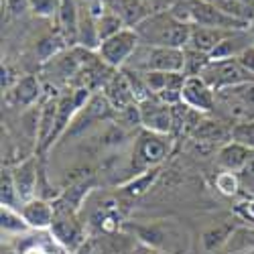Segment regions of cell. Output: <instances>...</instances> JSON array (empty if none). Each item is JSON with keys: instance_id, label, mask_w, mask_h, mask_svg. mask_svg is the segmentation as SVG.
<instances>
[{"instance_id": "cell-1", "label": "cell", "mask_w": 254, "mask_h": 254, "mask_svg": "<svg viewBox=\"0 0 254 254\" xmlns=\"http://www.w3.org/2000/svg\"><path fill=\"white\" fill-rule=\"evenodd\" d=\"M142 45L151 47H171V49H185L189 43V31L191 25L181 23L175 18L169 8L155 10L151 16H146L142 23L134 27Z\"/></svg>"}, {"instance_id": "cell-2", "label": "cell", "mask_w": 254, "mask_h": 254, "mask_svg": "<svg viewBox=\"0 0 254 254\" xmlns=\"http://www.w3.org/2000/svg\"><path fill=\"white\" fill-rule=\"evenodd\" d=\"M175 18H179L185 25L195 27H211V29H224V31H244L250 29L248 23L236 20L214 6L209 0H177L169 6Z\"/></svg>"}, {"instance_id": "cell-3", "label": "cell", "mask_w": 254, "mask_h": 254, "mask_svg": "<svg viewBox=\"0 0 254 254\" xmlns=\"http://www.w3.org/2000/svg\"><path fill=\"white\" fill-rule=\"evenodd\" d=\"M171 151H173V134H159L140 128L134 140L132 161H130L132 177L142 171H149V169L161 167V163L171 155Z\"/></svg>"}, {"instance_id": "cell-4", "label": "cell", "mask_w": 254, "mask_h": 254, "mask_svg": "<svg viewBox=\"0 0 254 254\" xmlns=\"http://www.w3.org/2000/svg\"><path fill=\"white\" fill-rule=\"evenodd\" d=\"M185 55L183 49H171V47H151V45H138L130 61L124 67H130L140 73L149 71H171V73H183Z\"/></svg>"}, {"instance_id": "cell-5", "label": "cell", "mask_w": 254, "mask_h": 254, "mask_svg": "<svg viewBox=\"0 0 254 254\" xmlns=\"http://www.w3.org/2000/svg\"><path fill=\"white\" fill-rule=\"evenodd\" d=\"M132 232L146 248H153L163 254H177L181 248H185V236L173 224H136L132 226Z\"/></svg>"}, {"instance_id": "cell-6", "label": "cell", "mask_w": 254, "mask_h": 254, "mask_svg": "<svg viewBox=\"0 0 254 254\" xmlns=\"http://www.w3.org/2000/svg\"><path fill=\"white\" fill-rule=\"evenodd\" d=\"M199 77L214 92H220V90H226V88H234V86H240V83H246V81H254V75L248 73L240 65L238 59L209 61L207 67L203 69V73Z\"/></svg>"}, {"instance_id": "cell-7", "label": "cell", "mask_w": 254, "mask_h": 254, "mask_svg": "<svg viewBox=\"0 0 254 254\" xmlns=\"http://www.w3.org/2000/svg\"><path fill=\"white\" fill-rule=\"evenodd\" d=\"M138 45H140V39H138L136 31L124 29L118 35L102 41L96 53L106 65H110L112 69H122L126 63L130 61V57L134 55Z\"/></svg>"}, {"instance_id": "cell-8", "label": "cell", "mask_w": 254, "mask_h": 254, "mask_svg": "<svg viewBox=\"0 0 254 254\" xmlns=\"http://www.w3.org/2000/svg\"><path fill=\"white\" fill-rule=\"evenodd\" d=\"M140 128L159 134H173V106L157 96H149L138 102Z\"/></svg>"}, {"instance_id": "cell-9", "label": "cell", "mask_w": 254, "mask_h": 254, "mask_svg": "<svg viewBox=\"0 0 254 254\" xmlns=\"http://www.w3.org/2000/svg\"><path fill=\"white\" fill-rule=\"evenodd\" d=\"M49 232H51V238H55L57 244H61L65 250H71V252H75L83 242H86L83 224L79 222L77 214H71V211L55 209V218H53Z\"/></svg>"}, {"instance_id": "cell-10", "label": "cell", "mask_w": 254, "mask_h": 254, "mask_svg": "<svg viewBox=\"0 0 254 254\" xmlns=\"http://www.w3.org/2000/svg\"><path fill=\"white\" fill-rule=\"evenodd\" d=\"M181 102L199 114H214L216 112V92L211 90L207 83L195 75L185 77L181 88Z\"/></svg>"}, {"instance_id": "cell-11", "label": "cell", "mask_w": 254, "mask_h": 254, "mask_svg": "<svg viewBox=\"0 0 254 254\" xmlns=\"http://www.w3.org/2000/svg\"><path fill=\"white\" fill-rule=\"evenodd\" d=\"M102 94L106 96V100L112 104V108H114L116 114L128 110L130 106H134V104H138L136 102V96L132 92L130 81H128V77L124 75L122 69H118V71L112 73V77L106 81V86L102 88Z\"/></svg>"}, {"instance_id": "cell-12", "label": "cell", "mask_w": 254, "mask_h": 254, "mask_svg": "<svg viewBox=\"0 0 254 254\" xmlns=\"http://www.w3.org/2000/svg\"><path fill=\"white\" fill-rule=\"evenodd\" d=\"M191 138L220 149V146L232 140V124L222 118H209V114H205L193 128Z\"/></svg>"}, {"instance_id": "cell-13", "label": "cell", "mask_w": 254, "mask_h": 254, "mask_svg": "<svg viewBox=\"0 0 254 254\" xmlns=\"http://www.w3.org/2000/svg\"><path fill=\"white\" fill-rule=\"evenodd\" d=\"M12 177L16 185V193L20 203H27L37 197V189H39V163L37 157H29L20 165L12 169Z\"/></svg>"}, {"instance_id": "cell-14", "label": "cell", "mask_w": 254, "mask_h": 254, "mask_svg": "<svg viewBox=\"0 0 254 254\" xmlns=\"http://www.w3.org/2000/svg\"><path fill=\"white\" fill-rule=\"evenodd\" d=\"M102 4L106 10L120 16L122 23L128 29H134L146 16H151L155 12L153 6L149 2H144V0H102Z\"/></svg>"}, {"instance_id": "cell-15", "label": "cell", "mask_w": 254, "mask_h": 254, "mask_svg": "<svg viewBox=\"0 0 254 254\" xmlns=\"http://www.w3.org/2000/svg\"><path fill=\"white\" fill-rule=\"evenodd\" d=\"M41 92H43L41 79L37 75H25L6 92L4 100L6 104L14 106V108H31L35 102L41 100Z\"/></svg>"}, {"instance_id": "cell-16", "label": "cell", "mask_w": 254, "mask_h": 254, "mask_svg": "<svg viewBox=\"0 0 254 254\" xmlns=\"http://www.w3.org/2000/svg\"><path fill=\"white\" fill-rule=\"evenodd\" d=\"M20 214H23V218L31 230L43 232V230H49L53 224L55 207H53V201H49L45 197H35V199L20 205Z\"/></svg>"}, {"instance_id": "cell-17", "label": "cell", "mask_w": 254, "mask_h": 254, "mask_svg": "<svg viewBox=\"0 0 254 254\" xmlns=\"http://www.w3.org/2000/svg\"><path fill=\"white\" fill-rule=\"evenodd\" d=\"M250 151L248 146L236 142V140H230L226 142L224 146H220L218 153H216V163L222 171H230V173H238L244 169V165L248 163V157H250Z\"/></svg>"}, {"instance_id": "cell-18", "label": "cell", "mask_w": 254, "mask_h": 254, "mask_svg": "<svg viewBox=\"0 0 254 254\" xmlns=\"http://www.w3.org/2000/svg\"><path fill=\"white\" fill-rule=\"evenodd\" d=\"M232 31H224V29H211V27H191L189 31V49H195L199 53L211 55L216 51V47L222 43V41L230 35Z\"/></svg>"}, {"instance_id": "cell-19", "label": "cell", "mask_w": 254, "mask_h": 254, "mask_svg": "<svg viewBox=\"0 0 254 254\" xmlns=\"http://www.w3.org/2000/svg\"><path fill=\"white\" fill-rule=\"evenodd\" d=\"M250 45H254L250 29L244 31H232L222 43L216 47V51L209 55L211 61L216 59H238L242 55V51H246Z\"/></svg>"}, {"instance_id": "cell-20", "label": "cell", "mask_w": 254, "mask_h": 254, "mask_svg": "<svg viewBox=\"0 0 254 254\" xmlns=\"http://www.w3.org/2000/svg\"><path fill=\"white\" fill-rule=\"evenodd\" d=\"M159 175H161V167H155V169H149V171H142V173L130 177L128 181H124L120 185V195L128 197V199L142 197L155 185V181L159 179Z\"/></svg>"}, {"instance_id": "cell-21", "label": "cell", "mask_w": 254, "mask_h": 254, "mask_svg": "<svg viewBox=\"0 0 254 254\" xmlns=\"http://www.w3.org/2000/svg\"><path fill=\"white\" fill-rule=\"evenodd\" d=\"M240 226V222L236 220H226L222 224H216L207 228L203 234H201V244L207 252H222V248L226 246L228 238L232 236V232Z\"/></svg>"}, {"instance_id": "cell-22", "label": "cell", "mask_w": 254, "mask_h": 254, "mask_svg": "<svg viewBox=\"0 0 254 254\" xmlns=\"http://www.w3.org/2000/svg\"><path fill=\"white\" fill-rule=\"evenodd\" d=\"M250 250H254V228L240 224L232 232V236L228 238L220 254H246Z\"/></svg>"}, {"instance_id": "cell-23", "label": "cell", "mask_w": 254, "mask_h": 254, "mask_svg": "<svg viewBox=\"0 0 254 254\" xmlns=\"http://www.w3.org/2000/svg\"><path fill=\"white\" fill-rule=\"evenodd\" d=\"M214 6H218L228 16L252 25L254 20V0H209Z\"/></svg>"}, {"instance_id": "cell-24", "label": "cell", "mask_w": 254, "mask_h": 254, "mask_svg": "<svg viewBox=\"0 0 254 254\" xmlns=\"http://www.w3.org/2000/svg\"><path fill=\"white\" fill-rule=\"evenodd\" d=\"M65 49H69L65 37H63L61 33H57V35H49V37H43V39H41L39 43H37L35 53H37L39 61L45 65L47 61H51L53 57H57L59 53H63Z\"/></svg>"}, {"instance_id": "cell-25", "label": "cell", "mask_w": 254, "mask_h": 254, "mask_svg": "<svg viewBox=\"0 0 254 254\" xmlns=\"http://www.w3.org/2000/svg\"><path fill=\"white\" fill-rule=\"evenodd\" d=\"M0 226H2L4 234H25V232L31 230L23 214L16 211L14 207H6V205H2V209H0Z\"/></svg>"}, {"instance_id": "cell-26", "label": "cell", "mask_w": 254, "mask_h": 254, "mask_svg": "<svg viewBox=\"0 0 254 254\" xmlns=\"http://www.w3.org/2000/svg\"><path fill=\"white\" fill-rule=\"evenodd\" d=\"M96 27H98L100 43H102V41H106V39L114 37V35H118V33H120V31H124V29H128V27H126V25L122 23V18H120V16H116L114 12L106 10V8H104V12L98 16Z\"/></svg>"}, {"instance_id": "cell-27", "label": "cell", "mask_w": 254, "mask_h": 254, "mask_svg": "<svg viewBox=\"0 0 254 254\" xmlns=\"http://www.w3.org/2000/svg\"><path fill=\"white\" fill-rule=\"evenodd\" d=\"M183 55H185V63H183V73L187 77H195V75H201L203 69L207 67V63L211 61L209 55L205 53H199L195 49H189L185 47L183 49Z\"/></svg>"}, {"instance_id": "cell-28", "label": "cell", "mask_w": 254, "mask_h": 254, "mask_svg": "<svg viewBox=\"0 0 254 254\" xmlns=\"http://www.w3.org/2000/svg\"><path fill=\"white\" fill-rule=\"evenodd\" d=\"M18 193L12 177V169H2V177H0V203L6 207H16L18 203Z\"/></svg>"}, {"instance_id": "cell-29", "label": "cell", "mask_w": 254, "mask_h": 254, "mask_svg": "<svg viewBox=\"0 0 254 254\" xmlns=\"http://www.w3.org/2000/svg\"><path fill=\"white\" fill-rule=\"evenodd\" d=\"M216 189L224 195H236L240 189V175L238 173H230V171H222L216 175Z\"/></svg>"}, {"instance_id": "cell-30", "label": "cell", "mask_w": 254, "mask_h": 254, "mask_svg": "<svg viewBox=\"0 0 254 254\" xmlns=\"http://www.w3.org/2000/svg\"><path fill=\"white\" fill-rule=\"evenodd\" d=\"M232 140L248 146V149H254V120L232 126Z\"/></svg>"}, {"instance_id": "cell-31", "label": "cell", "mask_w": 254, "mask_h": 254, "mask_svg": "<svg viewBox=\"0 0 254 254\" xmlns=\"http://www.w3.org/2000/svg\"><path fill=\"white\" fill-rule=\"evenodd\" d=\"M236 214H238L242 220H248V222L254 224V197L242 201V203L236 207Z\"/></svg>"}, {"instance_id": "cell-32", "label": "cell", "mask_w": 254, "mask_h": 254, "mask_svg": "<svg viewBox=\"0 0 254 254\" xmlns=\"http://www.w3.org/2000/svg\"><path fill=\"white\" fill-rule=\"evenodd\" d=\"M238 61H240V65H242L248 73L254 75V45H250L246 51H242V55L238 57Z\"/></svg>"}, {"instance_id": "cell-33", "label": "cell", "mask_w": 254, "mask_h": 254, "mask_svg": "<svg viewBox=\"0 0 254 254\" xmlns=\"http://www.w3.org/2000/svg\"><path fill=\"white\" fill-rule=\"evenodd\" d=\"M0 71H2V83H0V86H2V92L6 94L12 86H14V83L20 79V77H14V73H12V69L8 67V65H4V63H2V69H0Z\"/></svg>"}, {"instance_id": "cell-34", "label": "cell", "mask_w": 254, "mask_h": 254, "mask_svg": "<svg viewBox=\"0 0 254 254\" xmlns=\"http://www.w3.org/2000/svg\"><path fill=\"white\" fill-rule=\"evenodd\" d=\"M4 4H6V8H8L14 16L23 14L27 8H31V6H29V0H4Z\"/></svg>"}, {"instance_id": "cell-35", "label": "cell", "mask_w": 254, "mask_h": 254, "mask_svg": "<svg viewBox=\"0 0 254 254\" xmlns=\"http://www.w3.org/2000/svg\"><path fill=\"white\" fill-rule=\"evenodd\" d=\"M240 179H246V181L254 183V149L250 151L248 163L244 165V169H242V171H240Z\"/></svg>"}, {"instance_id": "cell-36", "label": "cell", "mask_w": 254, "mask_h": 254, "mask_svg": "<svg viewBox=\"0 0 254 254\" xmlns=\"http://www.w3.org/2000/svg\"><path fill=\"white\" fill-rule=\"evenodd\" d=\"M250 35H252V41H254V20H252V25H250Z\"/></svg>"}, {"instance_id": "cell-37", "label": "cell", "mask_w": 254, "mask_h": 254, "mask_svg": "<svg viewBox=\"0 0 254 254\" xmlns=\"http://www.w3.org/2000/svg\"><path fill=\"white\" fill-rule=\"evenodd\" d=\"M144 2H149V4L153 6V4H155V0H144Z\"/></svg>"}, {"instance_id": "cell-38", "label": "cell", "mask_w": 254, "mask_h": 254, "mask_svg": "<svg viewBox=\"0 0 254 254\" xmlns=\"http://www.w3.org/2000/svg\"><path fill=\"white\" fill-rule=\"evenodd\" d=\"M246 254H254V250H250V252H246Z\"/></svg>"}, {"instance_id": "cell-39", "label": "cell", "mask_w": 254, "mask_h": 254, "mask_svg": "<svg viewBox=\"0 0 254 254\" xmlns=\"http://www.w3.org/2000/svg\"><path fill=\"white\" fill-rule=\"evenodd\" d=\"M8 254H10V252H8Z\"/></svg>"}]
</instances>
